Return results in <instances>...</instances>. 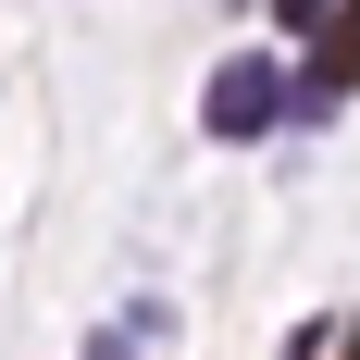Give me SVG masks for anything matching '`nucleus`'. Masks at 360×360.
Instances as JSON below:
<instances>
[{
	"label": "nucleus",
	"instance_id": "1",
	"mask_svg": "<svg viewBox=\"0 0 360 360\" xmlns=\"http://www.w3.org/2000/svg\"><path fill=\"white\" fill-rule=\"evenodd\" d=\"M286 112H298V87H286L274 63H224L212 100H199V124H212V137H274Z\"/></svg>",
	"mask_w": 360,
	"mask_h": 360
},
{
	"label": "nucleus",
	"instance_id": "2",
	"mask_svg": "<svg viewBox=\"0 0 360 360\" xmlns=\"http://www.w3.org/2000/svg\"><path fill=\"white\" fill-rule=\"evenodd\" d=\"M348 87H360V0H335V25L311 37V75H298V112L323 124V112L348 100Z\"/></svg>",
	"mask_w": 360,
	"mask_h": 360
},
{
	"label": "nucleus",
	"instance_id": "3",
	"mask_svg": "<svg viewBox=\"0 0 360 360\" xmlns=\"http://www.w3.org/2000/svg\"><path fill=\"white\" fill-rule=\"evenodd\" d=\"M274 13H286L298 37H323V25H335V0H274Z\"/></svg>",
	"mask_w": 360,
	"mask_h": 360
},
{
	"label": "nucleus",
	"instance_id": "4",
	"mask_svg": "<svg viewBox=\"0 0 360 360\" xmlns=\"http://www.w3.org/2000/svg\"><path fill=\"white\" fill-rule=\"evenodd\" d=\"M286 360H323V335H286Z\"/></svg>",
	"mask_w": 360,
	"mask_h": 360
}]
</instances>
